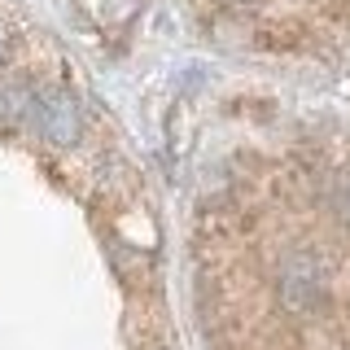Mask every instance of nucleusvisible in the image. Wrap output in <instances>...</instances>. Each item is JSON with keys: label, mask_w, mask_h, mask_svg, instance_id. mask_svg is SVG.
<instances>
[{"label": "nucleus", "mask_w": 350, "mask_h": 350, "mask_svg": "<svg viewBox=\"0 0 350 350\" xmlns=\"http://www.w3.org/2000/svg\"><path fill=\"white\" fill-rule=\"evenodd\" d=\"M31 123L49 145L57 149H70L79 145L83 136V105L70 88L62 83H49V88H36V101H31Z\"/></svg>", "instance_id": "1"}, {"label": "nucleus", "mask_w": 350, "mask_h": 350, "mask_svg": "<svg viewBox=\"0 0 350 350\" xmlns=\"http://www.w3.org/2000/svg\"><path fill=\"white\" fill-rule=\"evenodd\" d=\"M31 101H36V88H31L22 75H9L0 79V131H14L31 118Z\"/></svg>", "instance_id": "3"}, {"label": "nucleus", "mask_w": 350, "mask_h": 350, "mask_svg": "<svg viewBox=\"0 0 350 350\" xmlns=\"http://www.w3.org/2000/svg\"><path fill=\"white\" fill-rule=\"evenodd\" d=\"M276 293L284 302V311H320L328 302V271L324 262L311 254V250H298L280 262V276H276Z\"/></svg>", "instance_id": "2"}, {"label": "nucleus", "mask_w": 350, "mask_h": 350, "mask_svg": "<svg viewBox=\"0 0 350 350\" xmlns=\"http://www.w3.org/2000/svg\"><path fill=\"white\" fill-rule=\"evenodd\" d=\"M0 57H5V31H0Z\"/></svg>", "instance_id": "5"}, {"label": "nucleus", "mask_w": 350, "mask_h": 350, "mask_svg": "<svg viewBox=\"0 0 350 350\" xmlns=\"http://www.w3.org/2000/svg\"><path fill=\"white\" fill-rule=\"evenodd\" d=\"M337 211L342 219H350V175H342V184H337Z\"/></svg>", "instance_id": "4"}]
</instances>
